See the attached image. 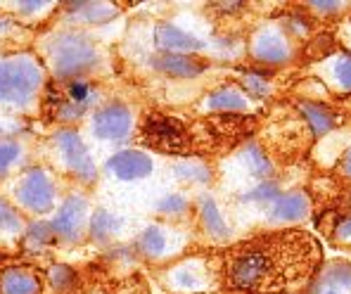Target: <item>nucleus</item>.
I'll return each instance as SVG.
<instances>
[{"instance_id":"obj_1","label":"nucleus","mask_w":351,"mask_h":294,"mask_svg":"<svg viewBox=\"0 0 351 294\" xmlns=\"http://www.w3.org/2000/svg\"><path fill=\"white\" fill-rule=\"evenodd\" d=\"M321 261V247L304 230H280L235 247L230 282L240 290L282 292L304 285Z\"/></svg>"},{"instance_id":"obj_2","label":"nucleus","mask_w":351,"mask_h":294,"mask_svg":"<svg viewBox=\"0 0 351 294\" xmlns=\"http://www.w3.org/2000/svg\"><path fill=\"white\" fill-rule=\"evenodd\" d=\"M40 84V69L29 60L5 62L0 66V102H27Z\"/></svg>"},{"instance_id":"obj_3","label":"nucleus","mask_w":351,"mask_h":294,"mask_svg":"<svg viewBox=\"0 0 351 294\" xmlns=\"http://www.w3.org/2000/svg\"><path fill=\"white\" fill-rule=\"evenodd\" d=\"M55 69L60 76H74L79 71L93 66L95 62V48L90 45V40L81 38V36H60L58 45L53 50Z\"/></svg>"},{"instance_id":"obj_4","label":"nucleus","mask_w":351,"mask_h":294,"mask_svg":"<svg viewBox=\"0 0 351 294\" xmlns=\"http://www.w3.org/2000/svg\"><path fill=\"white\" fill-rule=\"evenodd\" d=\"M143 140L157 149H164V152H183L185 145H188L183 126L171 117H159V114L145 119Z\"/></svg>"},{"instance_id":"obj_5","label":"nucleus","mask_w":351,"mask_h":294,"mask_svg":"<svg viewBox=\"0 0 351 294\" xmlns=\"http://www.w3.org/2000/svg\"><path fill=\"white\" fill-rule=\"evenodd\" d=\"M133 128L131 112L123 105H107L93 119V131L102 140H123Z\"/></svg>"},{"instance_id":"obj_6","label":"nucleus","mask_w":351,"mask_h":294,"mask_svg":"<svg viewBox=\"0 0 351 294\" xmlns=\"http://www.w3.org/2000/svg\"><path fill=\"white\" fill-rule=\"evenodd\" d=\"M17 197L31 211H48L53 206V183L45 173L31 171L17 185Z\"/></svg>"},{"instance_id":"obj_7","label":"nucleus","mask_w":351,"mask_h":294,"mask_svg":"<svg viewBox=\"0 0 351 294\" xmlns=\"http://www.w3.org/2000/svg\"><path fill=\"white\" fill-rule=\"evenodd\" d=\"M110 171L121 180H138L152 173V159L143 152H119L110 159Z\"/></svg>"},{"instance_id":"obj_8","label":"nucleus","mask_w":351,"mask_h":294,"mask_svg":"<svg viewBox=\"0 0 351 294\" xmlns=\"http://www.w3.org/2000/svg\"><path fill=\"white\" fill-rule=\"evenodd\" d=\"M60 149L64 154L66 164L71 167V171H76L81 178H90L93 176V162L88 157V149L84 147L81 138L74 131H62L58 136Z\"/></svg>"},{"instance_id":"obj_9","label":"nucleus","mask_w":351,"mask_h":294,"mask_svg":"<svg viewBox=\"0 0 351 294\" xmlns=\"http://www.w3.org/2000/svg\"><path fill=\"white\" fill-rule=\"evenodd\" d=\"M154 36H157V43L159 48H164L167 53H185V50H199L202 48V43H199L197 38H193L190 34H185V31H180L178 27H171V24H159L157 31H154Z\"/></svg>"},{"instance_id":"obj_10","label":"nucleus","mask_w":351,"mask_h":294,"mask_svg":"<svg viewBox=\"0 0 351 294\" xmlns=\"http://www.w3.org/2000/svg\"><path fill=\"white\" fill-rule=\"evenodd\" d=\"M84 211H86L84 199L79 197L66 199L60 206L58 216H55V230L64 237H74L81 230V223H84Z\"/></svg>"},{"instance_id":"obj_11","label":"nucleus","mask_w":351,"mask_h":294,"mask_svg":"<svg viewBox=\"0 0 351 294\" xmlns=\"http://www.w3.org/2000/svg\"><path fill=\"white\" fill-rule=\"evenodd\" d=\"M154 66L159 71L169 76H178V79H190V76L202 74L204 66L197 60L188 58V55H178V53H164L154 60Z\"/></svg>"},{"instance_id":"obj_12","label":"nucleus","mask_w":351,"mask_h":294,"mask_svg":"<svg viewBox=\"0 0 351 294\" xmlns=\"http://www.w3.org/2000/svg\"><path fill=\"white\" fill-rule=\"evenodd\" d=\"M3 294H36L38 292V278L27 268H12L0 278Z\"/></svg>"},{"instance_id":"obj_13","label":"nucleus","mask_w":351,"mask_h":294,"mask_svg":"<svg viewBox=\"0 0 351 294\" xmlns=\"http://www.w3.org/2000/svg\"><path fill=\"white\" fill-rule=\"evenodd\" d=\"M308 211V199L302 193H292V195H282L271 209V219L273 221H299L304 219Z\"/></svg>"},{"instance_id":"obj_14","label":"nucleus","mask_w":351,"mask_h":294,"mask_svg":"<svg viewBox=\"0 0 351 294\" xmlns=\"http://www.w3.org/2000/svg\"><path fill=\"white\" fill-rule=\"evenodd\" d=\"M254 55L261 62H271V64H280L290 58V48H287L285 38L278 34H263L254 45Z\"/></svg>"},{"instance_id":"obj_15","label":"nucleus","mask_w":351,"mask_h":294,"mask_svg":"<svg viewBox=\"0 0 351 294\" xmlns=\"http://www.w3.org/2000/svg\"><path fill=\"white\" fill-rule=\"evenodd\" d=\"M199 214H202L204 228L211 237H216V240H226V237H228V225H226L223 216L216 209L214 199L202 197V202H199Z\"/></svg>"},{"instance_id":"obj_16","label":"nucleus","mask_w":351,"mask_h":294,"mask_svg":"<svg viewBox=\"0 0 351 294\" xmlns=\"http://www.w3.org/2000/svg\"><path fill=\"white\" fill-rule=\"evenodd\" d=\"M209 107L211 110H223V112L245 110L247 97L242 95V93H237L235 88H221L209 95Z\"/></svg>"},{"instance_id":"obj_17","label":"nucleus","mask_w":351,"mask_h":294,"mask_svg":"<svg viewBox=\"0 0 351 294\" xmlns=\"http://www.w3.org/2000/svg\"><path fill=\"white\" fill-rule=\"evenodd\" d=\"M302 112L306 114L308 123H311V128H313V133H316V136H323V133H328L330 128H332L335 117L330 114L323 105H311V102H304Z\"/></svg>"},{"instance_id":"obj_18","label":"nucleus","mask_w":351,"mask_h":294,"mask_svg":"<svg viewBox=\"0 0 351 294\" xmlns=\"http://www.w3.org/2000/svg\"><path fill=\"white\" fill-rule=\"evenodd\" d=\"M245 167L254 178H266L271 173V162L256 145H250L245 149Z\"/></svg>"},{"instance_id":"obj_19","label":"nucleus","mask_w":351,"mask_h":294,"mask_svg":"<svg viewBox=\"0 0 351 294\" xmlns=\"http://www.w3.org/2000/svg\"><path fill=\"white\" fill-rule=\"evenodd\" d=\"M141 247H143V252H147V254L159 256L164 249H167V235H164L159 228H149L143 233Z\"/></svg>"},{"instance_id":"obj_20","label":"nucleus","mask_w":351,"mask_h":294,"mask_svg":"<svg viewBox=\"0 0 351 294\" xmlns=\"http://www.w3.org/2000/svg\"><path fill=\"white\" fill-rule=\"evenodd\" d=\"M117 230V219L112 214H107V211H100V214H95V219H93V233L97 237H107L112 235Z\"/></svg>"},{"instance_id":"obj_21","label":"nucleus","mask_w":351,"mask_h":294,"mask_svg":"<svg viewBox=\"0 0 351 294\" xmlns=\"http://www.w3.org/2000/svg\"><path fill=\"white\" fill-rule=\"evenodd\" d=\"M325 280H328V285L337 287V290H342V287H351V268L349 266H335L332 271L325 273Z\"/></svg>"},{"instance_id":"obj_22","label":"nucleus","mask_w":351,"mask_h":294,"mask_svg":"<svg viewBox=\"0 0 351 294\" xmlns=\"http://www.w3.org/2000/svg\"><path fill=\"white\" fill-rule=\"evenodd\" d=\"M335 76H337V81H339V86H342V88L351 90V58H349V55L339 58L337 66H335Z\"/></svg>"},{"instance_id":"obj_23","label":"nucleus","mask_w":351,"mask_h":294,"mask_svg":"<svg viewBox=\"0 0 351 294\" xmlns=\"http://www.w3.org/2000/svg\"><path fill=\"white\" fill-rule=\"evenodd\" d=\"M19 154V147L14 143H8V140H0V173L10 167V164L17 159Z\"/></svg>"},{"instance_id":"obj_24","label":"nucleus","mask_w":351,"mask_h":294,"mask_svg":"<svg viewBox=\"0 0 351 294\" xmlns=\"http://www.w3.org/2000/svg\"><path fill=\"white\" fill-rule=\"evenodd\" d=\"M19 221H17V216H14V211L10 209L5 202H0V230H10V228H14Z\"/></svg>"},{"instance_id":"obj_25","label":"nucleus","mask_w":351,"mask_h":294,"mask_svg":"<svg viewBox=\"0 0 351 294\" xmlns=\"http://www.w3.org/2000/svg\"><path fill=\"white\" fill-rule=\"evenodd\" d=\"M176 171H178L183 178H190V180H206L209 178L206 169H202V167H188V164H185V167H178Z\"/></svg>"},{"instance_id":"obj_26","label":"nucleus","mask_w":351,"mask_h":294,"mask_svg":"<svg viewBox=\"0 0 351 294\" xmlns=\"http://www.w3.org/2000/svg\"><path fill=\"white\" fill-rule=\"evenodd\" d=\"M183 209H185V199L178 197V195H169L162 202V211H167V214H180Z\"/></svg>"},{"instance_id":"obj_27","label":"nucleus","mask_w":351,"mask_h":294,"mask_svg":"<svg viewBox=\"0 0 351 294\" xmlns=\"http://www.w3.org/2000/svg\"><path fill=\"white\" fill-rule=\"evenodd\" d=\"M245 86H247L250 90H254L256 95H266V90H268L266 81L259 79V76H247V79H245Z\"/></svg>"},{"instance_id":"obj_28","label":"nucleus","mask_w":351,"mask_h":294,"mask_svg":"<svg viewBox=\"0 0 351 294\" xmlns=\"http://www.w3.org/2000/svg\"><path fill=\"white\" fill-rule=\"evenodd\" d=\"M337 233L342 235V237H347V235H351V216L347 221H342V223H339V228H337Z\"/></svg>"},{"instance_id":"obj_29","label":"nucleus","mask_w":351,"mask_h":294,"mask_svg":"<svg viewBox=\"0 0 351 294\" xmlns=\"http://www.w3.org/2000/svg\"><path fill=\"white\" fill-rule=\"evenodd\" d=\"M344 169H347V173L351 176V149L347 152V157H344Z\"/></svg>"},{"instance_id":"obj_30","label":"nucleus","mask_w":351,"mask_h":294,"mask_svg":"<svg viewBox=\"0 0 351 294\" xmlns=\"http://www.w3.org/2000/svg\"><path fill=\"white\" fill-rule=\"evenodd\" d=\"M325 294H344V292H342V290H328Z\"/></svg>"}]
</instances>
